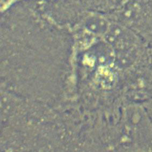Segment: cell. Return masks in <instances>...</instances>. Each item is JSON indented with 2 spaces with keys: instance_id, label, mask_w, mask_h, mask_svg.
<instances>
[{
  "instance_id": "obj_1",
  "label": "cell",
  "mask_w": 152,
  "mask_h": 152,
  "mask_svg": "<svg viewBox=\"0 0 152 152\" xmlns=\"http://www.w3.org/2000/svg\"><path fill=\"white\" fill-rule=\"evenodd\" d=\"M149 115L152 121V98L148 99L141 103Z\"/></svg>"
}]
</instances>
